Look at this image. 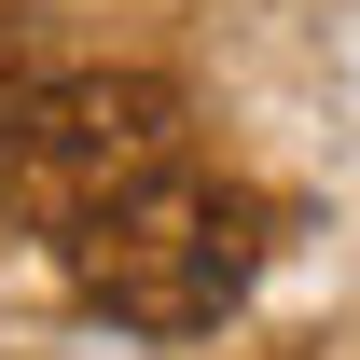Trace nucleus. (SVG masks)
I'll list each match as a JSON object with an SVG mask.
<instances>
[{
  "instance_id": "7ed1b4c3",
  "label": "nucleus",
  "mask_w": 360,
  "mask_h": 360,
  "mask_svg": "<svg viewBox=\"0 0 360 360\" xmlns=\"http://www.w3.org/2000/svg\"><path fill=\"white\" fill-rule=\"evenodd\" d=\"M28 84H42V56H28V42H14V28H0V125L28 111Z\"/></svg>"
},
{
  "instance_id": "f257e3e1",
  "label": "nucleus",
  "mask_w": 360,
  "mask_h": 360,
  "mask_svg": "<svg viewBox=\"0 0 360 360\" xmlns=\"http://www.w3.org/2000/svg\"><path fill=\"white\" fill-rule=\"evenodd\" d=\"M56 250H70V291L97 319H125V333H222L236 291L264 277V208L167 167L139 194H111L97 222H70Z\"/></svg>"
},
{
  "instance_id": "f03ea898",
  "label": "nucleus",
  "mask_w": 360,
  "mask_h": 360,
  "mask_svg": "<svg viewBox=\"0 0 360 360\" xmlns=\"http://www.w3.org/2000/svg\"><path fill=\"white\" fill-rule=\"evenodd\" d=\"M167 167H180V84L167 70H70V84H28V111L0 125V222L70 236Z\"/></svg>"
}]
</instances>
